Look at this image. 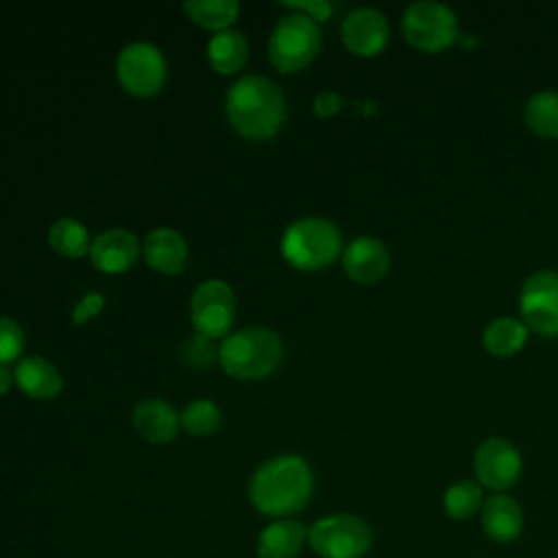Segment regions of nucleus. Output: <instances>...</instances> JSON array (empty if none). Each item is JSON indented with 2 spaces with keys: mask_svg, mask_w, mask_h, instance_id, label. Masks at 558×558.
<instances>
[{
  "mask_svg": "<svg viewBox=\"0 0 558 558\" xmlns=\"http://www.w3.org/2000/svg\"><path fill=\"white\" fill-rule=\"evenodd\" d=\"M314 493L310 464L292 453L266 460L251 477V501L268 517L286 519L307 506Z\"/></svg>",
  "mask_w": 558,
  "mask_h": 558,
  "instance_id": "1",
  "label": "nucleus"
},
{
  "mask_svg": "<svg viewBox=\"0 0 558 558\" xmlns=\"http://www.w3.org/2000/svg\"><path fill=\"white\" fill-rule=\"evenodd\" d=\"M225 111L240 135L248 140H268L283 126L286 98L272 78L246 74L229 87Z\"/></svg>",
  "mask_w": 558,
  "mask_h": 558,
  "instance_id": "2",
  "label": "nucleus"
},
{
  "mask_svg": "<svg viewBox=\"0 0 558 558\" xmlns=\"http://www.w3.org/2000/svg\"><path fill=\"white\" fill-rule=\"evenodd\" d=\"M281 355V338L268 327L238 329L229 333L218 349L220 366L235 379H259L270 375L279 366Z\"/></svg>",
  "mask_w": 558,
  "mask_h": 558,
  "instance_id": "3",
  "label": "nucleus"
},
{
  "mask_svg": "<svg viewBox=\"0 0 558 558\" xmlns=\"http://www.w3.org/2000/svg\"><path fill=\"white\" fill-rule=\"evenodd\" d=\"M342 248L338 227L318 216H305L288 225L281 238L283 259L299 270H318L329 266Z\"/></svg>",
  "mask_w": 558,
  "mask_h": 558,
  "instance_id": "4",
  "label": "nucleus"
},
{
  "mask_svg": "<svg viewBox=\"0 0 558 558\" xmlns=\"http://www.w3.org/2000/svg\"><path fill=\"white\" fill-rule=\"evenodd\" d=\"M401 31L405 41L421 52H442L458 44L460 28L456 13L434 0L412 2L401 17Z\"/></svg>",
  "mask_w": 558,
  "mask_h": 558,
  "instance_id": "5",
  "label": "nucleus"
},
{
  "mask_svg": "<svg viewBox=\"0 0 558 558\" xmlns=\"http://www.w3.org/2000/svg\"><path fill=\"white\" fill-rule=\"evenodd\" d=\"M320 50L318 24L303 15L290 13L281 17L268 39V59L279 72H299L312 63Z\"/></svg>",
  "mask_w": 558,
  "mask_h": 558,
  "instance_id": "6",
  "label": "nucleus"
},
{
  "mask_svg": "<svg viewBox=\"0 0 558 558\" xmlns=\"http://www.w3.org/2000/svg\"><path fill=\"white\" fill-rule=\"evenodd\" d=\"M307 543L320 558H362L371 549L373 532L357 514L338 512L318 519Z\"/></svg>",
  "mask_w": 558,
  "mask_h": 558,
  "instance_id": "7",
  "label": "nucleus"
},
{
  "mask_svg": "<svg viewBox=\"0 0 558 558\" xmlns=\"http://www.w3.org/2000/svg\"><path fill=\"white\" fill-rule=\"evenodd\" d=\"M519 312L530 331L543 338L558 336V270H536L523 281Z\"/></svg>",
  "mask_w": 558,
  "mask_h": 558,
  "instance_id": "8",
  "label": "nucleus"
},
{
  "mask_svg": "<svg viewBox=\"0 0 558 558\" xmlns=\"http://www.w3.org/2000/svg\"><path fill=\"white\" fill-rule=\"evenodd\" d=\"M190 316L196 333L214 340L227 338L235 320V294L229 283L220 279H207L192 292Z\"/></svg>",
  "mask_w": 558,
  "mask_h": 558,
  "instance_id": "9",
  "label": "nucleus"
},
{
  "mask_svg": "<svg viewBox=\"0 0 558 558\" xmlns=\"http://www.w3.org/2000/svg\"><path fill=\"white\" fill-rule=\"evenodd\" d=\"M473 471L482 488L506 493L521 477L523 458L510 440L501 436H488L477 445L473 453Z\"/></svg>",
  "mask_w": 558,
  "mask_h": 558,
  "instance_id": "10",
  "label": "nucleus"
},
{
  "mask_svg": "<svg viewBox=\"0 0 558 558\" xmlns=\"http://www.w3.org/2000/svg\"><path fill=\"white\" fill-rule=\"evenodd\" d=\"M122 87L135 96H153L166 81V59L161 50L148 41L124 46L116 61Z\"/></svg>",
  "mask_w": 558,
  "mask_h": 558,
  "instance_id": "11",
  "label": "nucleus"
},
{
  "mask_svg": "<svg viewBox=\"0 0 558 558\" xmlns=\"http://www.w3.org/2000/svg\"><path fill=\"white\" fill-rule=\"evenodd\" d=\"M388 20L373 7H357L347 13L340 24V37L349 52L357 57H375L388 44Z\"/></svg>",
  "mask_w": 558,
  "mask_h": 558,
  "instance_id": "12",
  "label": "nucleus"
},
{
  "mask_svg": "<svg viewBox=\"0 0 558 558\" xmlns=\"http://www.w3.org/2000/svg\"><path fill=\"white\" fill-rule=\"evenodd\" d=\"M342 268L355 283H377L390 268V251L381 240L360 235L344 246Z\"/></svg>",
  "mask_w": 558,
  "mask_h": 558,
  "instance_id": "13",
  "label": "nucleus"
},
{
  "mask_svg": "<svg viewBox=\"0 0 558 558\" xmlns=\"http://www.w3.org/2000/svg\"><path fill=\"white\" fill-rule=\"evenodd\" d=\"M137 238L120 227L98 233L89 244V259L102 272H124L137 262Z\"/></svg>",
  "mask_w": 558,
  "mask_h": 558,
  "instance_id": "14",
  "label": "nucleus"
},
{
  "mask_svg": "<svg viewBox=\"0 0 558 558\" xmlns=\"http://www.w3.org/2000/svg\"><path fill=\"white\" fill-rule=\"evenodd\" d=\"M523 508L508 493H493L484 499L480 523L484 534L495 543H512L523 532Z\"/></svg>",
  "mask_w": 558,
  "mask_h": 558,
  "instance_id": "15",
  "label": "nucleus"
},
{
  "mask_svg": "<svg viewBox=\"0 0 558 558\" xmlns=\"http://www.w3.org/2000/svg\"><path fill=\"white\" fill-rule=\"evenodd\" d=\"M13 379L26 397L37 401H48L63 388V377L57 366L39 355L22 357L13 371Z\"/></svg>",
  "mask_w": 558,
  "mask_h": 558,
  "instance_id": "16",
  "label": "nucleus"
},
{
  "mask_svg": "<svg viewBox=\"0 0 558 558\" xmlns=\"http://www.w3.org/2000/svg\"><path fill=\"white\" fill-rule=\"evenodd\" d=\"M144 257L150 268L163 275H177L187 262L185 238L170 227H157L144 240Z\"/></svg>",
  "mask_w": 558,
  "mask_h": 558,
  "instance_id": "17",
  "label": "nucleus"
},
{
  "mask_svg": "<svg viewBox=\"0 0 558 558\" xmlns=\"http://www.w3.org/2000/svg\"><path fill=\"white\" fill-rule=\"evenodd\" d=\"M131 421L140 432V436L150 442H170L181 427L179 414L163 399L137 401V405L133 408Z\"/></svg>",
  "mask_w": 558,
  "mask_h": 558,
  "instance_id": "18",
  "label": "nucleus"
},
{
  "mask_svg": "<svg viewBox=\"0 0 558 558\" xmlns=\"http://www.w3.org/2000/svg\"><path fill=\"white\" fill-rule=\"evenodd\" d=\"M310 527L296 519H277L257 538L259 558H296L307 543Z\"/></svg>",
  "mask_w": 558,
  "mask_h": 558,
  "instance_id": "19",
  "label": "nucleus"
},
{
  "mask_svg": "<svg viewBox=\"0 0 558 558\" xmlns=\"http://www.w3.org/2000/svg\"><path fill=\"white\" fill-rule=\"evenodd\" d=\"M530 329L521 318L497 316L482 331V347L493 357H512L527 342Z\"/></svg>",
  "mask_w": 558,
  "mask_h": 558,
  "instance_id": "20",
  "label": "nucleus"
},
{
  "mask_svg": "<svg viewBox=\"0 0 558 558\" xmlns=\"http://www.w3.org/2000/svg\"><path fill=\"white\" fill-rule=\"evenodd\" d=\"M207 57L216 72L233 74L235 70H240L244 65V61L248 57L246 37L233 28L218 31L207 44Z\"/></svg>",
  "mask_w": 558,
  "mask_h": 558,
  "instance_id": "21",
  "label": "nucleus"
},
{
  "mask_svg": "<svg viewBox=\"0 0 558 558\" xmlns=\"http://www.w3.org/2000/svg\"><path fill=\"white\" fill-rule=\"evenodd\" d=\"M523 122L534 135L558 140V92L543 89L532 94L523 107Z\"/></svg>",
  "mask_w": 558,
  "mask_h": 558,
  "instance_id": "22",
  "label": "nucleus"
},
{
  "mask_svg": "<svg viewBox=\"0 0 558 558\" xmlns=\"http://www.w3.org/2000/svg\"><path fill=\"white\" fill-rule=\"evenodd\" d=\"M484 488L477 480H458L442 495V510L453 521H466L480 514L484 506Z\"/></svg>",
  "mask_w": 558,
  "mask_h": 558,
  "instance_id": "23",
  "label": "nucleus"
},
{
  "mask_svg": "<svg viewBox=\"0 0 558 558\" xmlns=\"http://www.w3.org/2000/svg\"><path fill=\"white\" fill-rule=\"evenodd\" d=\"M48 242L65 257H81L89 251V233L76 218H59L50 225Z\"/></svg>",
  "mask_w": 558,
  "mask_h": 558,
  "instance_id": "24",
  "label": "nucleus"
},
{
  "mask_svg": "<svg viewBox=\"0 0 558 558\" xmlns=\"http://www.w3.org/2000/svg\"><path fill=\"white\" fill-rule=\"evenodd\" d=\"M183 11L201 26L225 31L240 11L235 0H190L183 2Z\"/></svg>",
  "mask_w": 558,
  "mask_h": 558,
  "instance_id": "25",
  "label": "nucleus"
},
{
  "mask_svg": "<svg viewBox=\"0 0 558 558\" xmlns=\"http://www.w3.org/2000/svg\"><path fill=\"white\" fill-rule=\"evenodd\" d=\"M222 412L211 399H194L179 414L181 427L192 436H209L220 427Z\"/></svg>",
  "mask_w": 558,
  "mask_h": 558,
  "instance_id": "26",
  "label": "nucleus"
},
{
  "mask_svg": "<svg viewBox=\"0 0 558 558\" xmlns=\"http://www.w3.org/2000/svg\"><path fill=\"white\" fill-rule=\"evenodd\" d=\"M24 349V331L22 327L9 318L0 316V364L13 362Z\"/></svg>",
  "mask_w": 558,
  "mask_h": 558,
  "instance_id": "27",
  "label": "nucleus"
},
{
  "mask_svg": "<svg viewBox=\"0 0 558 558\" xmlns=\"http://www.w3.org/2000/svg\"><path fill=\"white\" fill-rule=\"evenodd\" d=\"M281 4H286L288 9H294L296 13L312 17L314 22H325L333 13L331 2H327V0H283Z\"/></svg>",
  "mask_w": 558,
  "mask_h": 558,
  "instance_id": "28",
  "label": "nucleus"
},
{
  "mask_svg": "<svg viewBox=\"0 0 558 558\" xmlns=\"http://www.w3.org/2000/svg\"><path fill=\"white\" fill-rule=\"evenodd\" d=\"M105 301H102V294L98 292H87L76 305H74V312H72V320L78 325V323H85L87 318L100 314Z\"/></svg>",
  "mask_w": 558,
  "mask_h": 558,
  "instance_id": "29",
  "label": "nucleus"
},
{
  "mask_svg": "<svg viewBox=\"0 0 558 558\" xmlns=\"http://www.w3.org/2000/svg\"><path fill=\"white\" fill-rule=\"evenodd\" d=\"M344 105L342 96L336 94V92H318L312 107H314V113L320 116V118H329L333 113H338V109Z\"/></svg>",
  "mask_w": 558,
  "mask_h": 558,
  "instance_id": "30",
  "label": "nucleus"
},
{
  "mask_svg": "<svg viewBox=\"0 0 558 558\" xmlns=\"http://www.w3.org/2000/svg\"><path fill=\"white\" fill-rule=\"evenodd\" d=\"M13 381H15V379H13V373L9 371V366H7V364H0V395H4V392L11 388Z\"/></svg>",
  "mask_w": 558,
  "mask_h": 558,
  "instance_id": "31",
  "label": "nucleus"
}]
</instances>
